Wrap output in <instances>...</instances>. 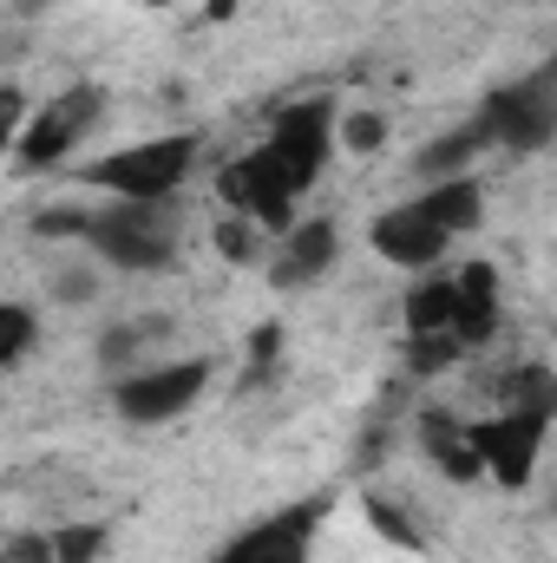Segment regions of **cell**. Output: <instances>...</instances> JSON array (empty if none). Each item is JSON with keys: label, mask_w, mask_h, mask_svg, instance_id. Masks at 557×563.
<instances>
[{"label": "cell", "mask_w": 557, "mask_h": 563, "mask_svg": "<svg viewBox=\"0 0 557 563\" xmlns=\"http://www.w3.org/2000/svg\"><path fill=\"white\" fill-rule=\"evenodd\" d=\"M335 144H341V106H335L328 92H321V99H302V106L276 112L270 144H256L250 157H237V164L223 170V197H230L243 217H256L263 230H288L302 190L321 177V164H328Z\"/></svg>", "instance_id": "cell-1"}, {"label": "cell", "mask_w": 557, "mask_h": 563, "mask_svg": "<svg viewBox=\"0 0 557 563\" xmlns=\"http://www.w3.org/2000/svg\"><path fill=\"white\" fill-rule=\"evenodd\" d=\"M485 217V190H479V177L466 170V177H446V184H426L419 197L407 203H394V210H381L374 217V256L381 263H394V269H414L426 276L472 223Z\"/></svg>", "instance_id": "cell-2"}, {"label": "cell", "mask_w": 557, "mask_h": 563, "mask_svg": "<svg viewBox=\"0 0 557 563\" xmlns=\"http://www.w3.org/2000/svg\"><path fill=\"white\" fill-rule=\"evenodd\" d=\"M86 250H92L106 269H125V276L171 269V263H177V250H184V217H177V197H164V203H132V197H112L106 210H92Z\"/></svg>", "instance_id": "cell-3"}, {"label": "cell", "mask_w": 557, "mask_h": 563, "mask_svg": "<svg viewBox=\"0 0 557 563\" xmlns=\"http://www.w3.org/2000/svg\"><path fill=\"white\" fill-rule=\"evenodd\" d=\"M190 164H197V139H190V132H164V139H139V144H125V151H106L86 177H92L106 197L164 203V197L184 190Z\"/></svg>", "instance_id": "cell-4"}, {"label": "cell", "mask_w": 557, "mask_h": 563, "mask_svg": "<svg viewBox=\"0 0 557 563\" xmlns=\"http://www.w3.org/2000/svg\"><path fill=\"white\" fill-rule=\"evenodd\" d=\"M99 112H106V92L99 86H66V92H53L33 119H26V132L7 144V157H13V170L20 177H40V170H53V164H66L79 144H86V132L99 125Z\"/></svg>", "instance_id": "cell-5"}, {"label": "cell", "mask_w": 557, "mask_h": 563, "mask_svg": "<svg viewBox=\"0 0 557 563\" xmlns=\"http://www.w3.org/2000/svg\"><path fill=\"white\" fill-rule=\"evenodd\" d=\"M204 387H210V361H151L112 380V413L125 426H171L204 400Z\"/></svg>", "instance_id": "cell-6"}, {"label": "cell", "mask_w": 557, "mask_h": 563, "mask_svg": "<svg viewBox=\"0 0 557 563\" xmlns=\"http://www.w3.org/2000/svg\"><path fill=\"white\" fill-rule=\"evenodd\" d=\"M479 119L492 125V144H505V151H545L557 139V73L538 66V73L499 86L479 106Z\"/></svg>", "instance_id": "cell-7"}, {"label": "cell", "mask_w": 557, "mask_h": 563, "mask_svg": "<svg viewBox=\"0 0 557 563\" xmlns=\"http://www.w3.org/2000/svg\"><path fill=\"white\" fill-rule=\"evenodd\" d=\"M545 426H551V413H532V407H499V420L472 426V445H479L485 472H492L505 492H518V485L532 478L538 445H545Z\"/></svg>", "instance_id": "cell-8"}, {"label": "cell", "mask_w": 557, "mask_h": 563, "mask_svg": "<svg viewBox=\"0 0 557 563\" xmlns=\"http://www.w3.org/2000/svg\"><path fill=\"white\" fill-rule=\"evenodd\" d=\"M335 263H341V223L335 217H308V223H295L282 236V250L270 256V288L295 295V288L321 282Z\"/></svg>", "instance_id": "cell-9"}, {"label": "cell", "mask_w": 557, "mask_h": 563, "mask_svg": "<svg viewBox=\"0 0 557 563\" xmlns=\"http://www.w3.org/2000/svg\"><path fill=\"white\" fill-rule=\"evenodd\" d=\"M315 518H321V505H295V511H276V518H263L256 531H243V538L223 551V563H308Z\"/></svg>", "instance_id": "cell-10"}, {"label": "cell", "mask_w": 557, "mask_h": 563, "mask_svg": "<svg viewBox=\"0 0 557 563\" xmlns=\"http://www.w3.org/2000/svg\"><path fill=\"white\" fill-rule=\"evenodd\" d=\"M479 151H492V125H485V119L472 112L466 125H452V132H439V139L419 144L414 170H419V177H433V184H446V177H466Z\"/></svg>", "instance_id": "cell-11"}, {"label": "cell", "mask_w": 557, "mask_h": 563, "mask_svg": "<svg viewBox=\"0 0 557 563\" xmlns=\"http://www.w3.org/2000/svg\"><path fill=\"white\" fill-rule=\"evenodd\" d=\"M419 452H426L452 485H472V478L485 472V459H479V445H472V426L446 420V413H426V420H419Z\"/></svg>", "instance_id": "cell-12"}, {"label": "cell", "mask_w": 557, "mask_h": 563, "mask_svg": "<svg viewBox=\"0 0 557 563\" xmlns=\"http://www.w3.org/2000/svg\"><path fill=\"white\" fill-rule=\"evenodd\" d=\"M164 334H171V314H139V321L106 328V341H99V367H106L112 380L139 374V367H151L144 354H151V347H164Z\"/></svg>", "instance_id": "cell-13"}, {"label": "cell", "mask_w": 557, "mask_h": 563, "mask_svg": "<svg viewBox=\"0 0 557 563\" xmlns=\"http://www.w3.org/2000/svg\"><path fill=\"white\" fill-rule=\"evenodd\" d=\"M499 328V269L492 263H466L459 269V341L479 347Z\"/></svg>", "instance_id": "cell-14"}, {"label": "cell", "mask_w": 557, "mask_h": 563, "mask_svg": "<svg viewBox=\"0 0 557 563\" xmlns=\"http://www.w3.org/2000/svg\"><path fill=\"white\" fill-rule=\"evenodd\" d=\"M407 334H459V276H426L407 295Z\"/></svg>", "instance_id": "cell-15"}, {"label": "cell", "mask_w": 557, "mask_h": 563, "mask_svg": "<svg viewBox=\"0 0 557 563\" xmlns=\"http://www.w3.org/2000/svg\"><path fill=\"white\" fill-rule=\"evenodd\" d=\"M99 295H106V263L99 256H79V263L46 269V301L53 308H92Z\"/></svg>", "instance_id": "cell-16"}, {"label": "cell", "mask_w": 557, "mask_h": 563, "mask_svg": "<svg viewBox=\"0 0 557 563\" xmlns=\"http://www.w3.org/2000/svg\"><path fill=\"white\" fill-rule=\"evenodd\" d=\"M33 347H40V308L33 301H7L0 308V367L13 374Z\"/></svg>", "instance_id": "cell-17"}, {"label": "cell", "mask_w": 557, "mask_h": 563, "mask_svg": "<svg viewBox=\"0 0 557 563\" xmlns=\"http://www.w3.org/2000/svg\"><path fill=\"white\" fill-rule=\"evenodd\" d=\"M276 361H282V328L270 321V328H256V334H250V361H243V380H237V394H256V387L276 374Z\"/></svg>", "instance_id": "cell-18"}, {"label": "cell", "mask_w": 557, "mask_h": 563, "mask_svg": "<svg viewBox=\"0 0 557 563\" xmlns=\"http://www.w3.org/2000/svg\"><path fill=\"white\" fill-rule=\"evenodd\" d=\"M381 144H387V112H374V106L341 112V151L368 157V151H381Z\"/></svg>", "instance_id": "cell-19"}, {"label": "cell", "mask_w": 557, "mask_h": 563, "mask_svg": "<svg viewBox=\"0 0 557 563\" xmlns=\"http://www.w3.org/2000/svg\"><path fill=\"white\" fill-rule=\"evenodd\" d=\"M217 243H223L230 263H263V223H256V217H230V223L217 230Z\"/></svg>", "instance_id": "cell-20"}, {"label": "cell", "mask_w": 557, "mask_h": 563, "mask_svg": "<svg viewBox=\"0 0 557 563\" xmlns=\"http://www.w3.org/2000/svg\"><path fill=\"white\" fill-rule=\"evenodd\" d=\"M368 518H374V525H381V531H387V538H394L401 551H414V544H419V531L407 525V518H401V511H387L381 498H368Z\"/></svg>", "instance_id": "cell-21"}, {"label": "cell", "mask_w": 557, "mask_h": 563, "mask_svg": "<svg viewBox=\"0 0 557 563\" xmlns=\"http://www.w3.org/2000/svg\"><path fill=\"white\" fill-rule=\"evenodd\" d=\"M13 7H20V13H40V7H53V0H13Z\"/></svg>", "instance_id": "cell-22"}, {"label": "cell", "mask_w": 557, "mask_h": 563, "mask_svg": "<svg viewBox=\"0 0 557 563\" xmlns=\"http://www.w3.org/2000/svg\"><path fill=\"white\" fill-rule=\"evenodd\" d=\"M545 66H551V73H557V53H551V59H545Z\"/></svg>", "instance_id": "cell-23"}, {"label": "cell", "mask_w": 557, "mask_h": 563, "mask_svg": "<svg viewBox=\"0 0 557 563\" xmlns=\"http://www.w3.org/2000/svg\"><path fill=\"white\" fill-rule=\"evenodd\" d=\"M551 518H557V492H551Z\"/></svg>", "instance_id": "cell-24"}, {"label": "cell", "mask_w": 557, "mask_h": 563, "mask_svg": "<svg viewBox=\"0 0 557 563\" xmlns=\"http://www.w3.org/2000/svg\"><path fill=\"white\" fill-rule=\"evenodd\" d=\"M157 7H164V0H157Z\"/></svg>", "instance_id": "cell-25"}]
</instances>
